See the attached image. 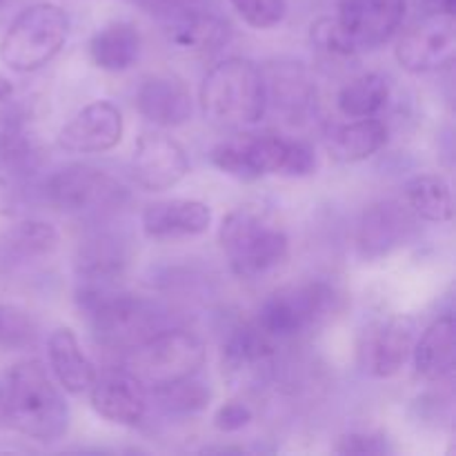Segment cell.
Listing matches in <instances>:
<instances>
[{
  "label": "cell",
  "instance_id": "1",
  "mask_svg": "<svg viewBox=\"0 0 456 456\" xmlns=\"http://www.w3.org/2000/svg\"><path fill=\"white\" fill-rule=\"evenodd\" d=\"M0 417L22 436L53 444L67 435L69 405L40 361H22L4 377Z\"/></svg>",
  "mask_w": 456,
  "mask_h": 456
},
{
  "label": "cell",
  "instance_id": "2",
  "mask_svg": "<svg viewBox=\"0 0 456 456\" xmlns=\"http://www.w3.org/2000/svg\"><path fill=\"white\" fill-rule=\"evenodd\" d=\"M199 101L205 118L236 129L261 123L270 105L263 71L239 56L216 62L205 74Z\"/></svg>",
  "mask_w": 456,
  "mask_h": 456
},
{
  "label": "cell",
  "instance_id": "3",
  "mask_svg": "<svg viewBox=\"0 0 456 456\" xmlns=\"http://www.w3.org/2000/svg\"><path fill=\"white\" fill-rule=\"evenodd\" d=\"M218 243L239 279H261L285 263L289 239L276 223L254 208H236L218 227Z\"/></svg>",
  "mask_w": 456,
  "mask_h": 456
},
{
  "label": "cell",
  "instance_id": "4",
  "mask_svg": "<svg viewBox=\"0 0 456 456\" xmlns=\"http://www.w3.org/2000/svg\"><path fill=\"white\" fill-rule=\"evenodd\" d=\"M69 36V16L53 3L22 9L0 40V61L18 74L40 69L61 53Z\"/></svg>",
  "mask_w": 456,
  "mask_h": 456
},
{
  "label": "cell",
  "instance_id": "5",
  "mask_svg": "<svg viewBox=\"0 0 456 456\" xmlns=\"http://www.w3.org/2000/svg\"><path fill=\"white\" fill-rule=\"evenodd\" d=\"M127 354L125 370L132 372L147 392L196 377L205 363L203 341L187 330L163 328Z\"/></svg>",
  "mask_w": 456,
  "mask_h": 456
},
{
  "label": "cell",
  "instance_id": "6",
  "mask_svg": "<svg viewBox=\"0 0 456 456\" xmlns=\"http://www.w3.org/2000/svg\"><path fill=\"white\" fill-rule=\"evenodd\" d=\"M334 305V289L323 281H307L274 289L258 307L254 323L274 341L292 338L319 323Z\"/></svg>",
  "mask_w": 456,
  "mask_h": 456
},
{
  "label": "cell",
  "instance_id": "7",
  "mask_svg": "<svg viewBox=\"0 0 456 456\" xmlns=\"http://www.w3.org/2000/svg\"><path fill=\"white\" fill-rule=\"evenodd\" d=\"M94 341L101 347L129 352L163 330V316L151 303L114 292L87 312Z\"/></svg>",
  "mask_w": 456,
  "mask_h": 456
},
{
  "label": "cell",
  "instance_id": "8",
  "mask_svg": "<svg viewBox=\"0 0 456 456\" xmlns=\"http://www.w3.org/2000/svg\"><path fill=\"white\" fill-rule=\"evenodd\" d=\"M45 196L62 214H98L120 208L127 200V190L102 169L74 163L47 178Z\"/></svg>",
  "mask_w": 456,
  "mask_h": 456
},
{
  "label": "cell",
  "instance_id": "9",
  "mask_svg": "<svg viewBox=\"0 0 456 456\" xmlns=\"http://www.w3.org/2000/svg\"><path fill=\"white\" fill-rule=\"evenodd\" d=\"M221 368L234 390H261L276 368V341L256 323L240 325L223 343Z\"/></svg>",
  "mask_w": 456,
  "mask_h": 456
},
{
  "label": "cell",
  "instance_id": "10",
  "mask_svg": "<svg viewBox=\"0 0 456 456\" xmlns=\"http://www.w3.org/2000/svg\"><path fill=\"white\" fill-rule=\"evenodd\" d=\"M417 325L410 316H387L365 325L356 343V356L363 374L372 379H392L412 356Z\"/></svg>",
  "mask_w": 456,
  "mask_h": 456
},
{
  "label": "cell",
  "instance_id": "11",
  "mask_svg": "<svg viewBox=\"0 0 456 456\" xmlns=\"http://www.w3.org/2000/svg\"><path fill=\"white\" fill-rule=\"evenodd\" d=\"M395 56L410 74H432L452 65L456 56L454 16L428 13V18L401 36Z\"/></svg>",
  "mask_w": 456,
  "mask_h": 456
},
{
  "label": "cell",
  "instance_id": "12",
  "mask_svg": "<svg viewBox=\"0 0 456 456\" xmlns=\"http://www.w3.org/2000/svg\"><path fill=\"white\" fill-rule=\"evenodd\" d=\"M132 174L145 191L172 190L190 174V159L176 138L147 132L134 145Z\"/></svg>",
  "mask_w": 456,
  "mask_h": 456
},
{
  "label": "cell",
  "instance_id": "13",
  "mask_svg": "<svg viewBox=\"0 0 456 456\" xmlns=\"http://www.w3.org/2000/svg\"><path fill=\"white\" fill-rule=\"evenodd\" d=\"M405 12L408 0H341L337 20L363 52L386 45L403 25Z\"/></svg>",
  "mask_w": 456,
  "mask_h": 456
},
{
  "label": "cell",
  "instance_id": "14",
  "mask_svg": "<svg viewBox=\"0 0 456 456\" xmlns=\"http://www.w3.org/2000/svg\"><path fill=\"white\" fill-rule=\"evenodd\" d=\"M414 214L401 200H379L370 205L356 227V248L365 261L383 258L399 249L414 234Z\"/></svg>",
  "mask_w": 456,
  "mask_h": 456
},
{
  "label": "cell",
  "instance_id": "15",
  "mask_svg": "<svg viewBox=\"0 0 456 456\" xmlns=\"http://www.w3.org/2000/svg\"><path fill=\"white\" fill-rule=\"evenodd\" d=\"M123 114L110 101L85 105L58 134V145L69 154H102L123 141Z\"/></svg>",
  "mask_w": 456,
  "mask_h": 456
},
{
  "label": "cell",
  "instance_id": "16",
  "mask_svg": "<svg viewBox=\"0 0 456 456\" xmlns=\"http://www.w3.org/2000/svg\"><path fill=\"white\" fill-rule=\"evenodd\" d=\"M89 401L96 414L116 426L134 428L147 414V387L125 368L96 374L89 387Z\"/></svg>",
  "mask_w": 456,
  "mask_h": 456
},
{
  "label": "cell",
  "instance_id": "17",
  "mask_svg": "<svg viewBox=\"0 0 456 456\" xmlns=\"http://www.w3.org/2000/svg\"><path fill=\"white\" fill-rule=\"evenodd\" d=\"M212 225V209L203 200L172 199L147 205L142 232L151 240H176L200 236Z\"/></svg>",
  "mask_w": 456,
  "mask_h": 456
},
{
  "label": "cell",
  "instance_id": "18",
  "mask_svg": "<svg viewBox=\"0 0 456 456\" xmlns=\"http://www.w3.org/2000/svg\"><path fill=\"white\" fill-rule=\"evenodd\" d=\"M136 110L156 127L174 129L191 118L194 101L190 87L176 76H150L136 92Z\"/></svg>",
  "mask_w": 456,
  "mask_h": 456
},
{
  "label": "cell",
  "instance_id": "19",
  "mask_svg": "<svg viewBox=\"0 0 456 456\" xmlns=\"http://www.w3.org/2000/svg\"><path fill=\"white\" fill-rule=\"evenodd\" d=\"M167 38L183 52L212 53L225 47L232 38V27L216 13L199 12L196 7L181 9L167 25Z\"/></svg>",
  "mask_w": 456,
  "mask_h": 456
},
{
  "label": "cell",
  "instance_id": "20",
  "mask_svg": "<svg viewBox=\"0 0 456 456\" xmlns=\"http://www.w3.org/2000/svg\"><path fill=\"white\" fill-rule=\"evenodd\" d=\"M454 316L444 314L432 321L412 347L414 372L423 381H444L454 372L456 343Z\"/></svg>",
  "mask_w": 456,
  "mask_h": 456
},
{
  "label": "cell",
  "instance_id": "21",
  "mask_svg": "<svg viewBox=\"0 0 456 456\" xmlns=\"http://www.w3.org/2000/svg\"><path fill=\"white\" fill-rule=\"evenodd\" d=\"M47 354L52 372L58 386L69 395H85L96 379V365L89 361L76 338L74 330L58 328L47 343Z\"/></svg>",
  "mask_w": 456,
  "mask_h": 456
},
{
  "label": "cell",
  "instance_id": "22",
  "mask_svg": "<svg viewBox=\"0 0 456 456\" xmlns=\"http://www.w3.org/2000/svg\"><path fill=\"white\" fill-rule=\"evenodd\" d=\"M387 141H390L387 125L374 116H368V118H352L350 123L334 127L328 138V150L341 163H361L381 151Z\"/></svg>",
  "mask_w": 456,
  "mask_h": 456
},
{
  "label": "cell",
  "instance_id": "23",
  "mask_svg": "<svg viewBox=\"0 0 456 456\" xmlns=\"http://www.w3.org/2000/svg\"><path fill=\"white\" fill-rule=\"evenodd\" d=\"M141 53V34L127 20L107 22L89 40V58L102 71H127Z\"/></svg>",
  "mask_w": 456,
  "mask_h": 456
},
{
  "label": "cell",
  "instance_id": "24",
  "mask_svg": "<svg viewBox=\"0 0 456 456\" xmlns=\"http://www.w3.org/2000/svg\"><path fill=\"white\" fill-rule=\"evenodd\" d=\"M405 203L428 223H450L454 216L452 187L439 174H419L405 183Z\"/></svg>",
  "mask_w": 456,
  "mask_h": 456
},
{
  "label": "cell",
  "instance_id": "25",
  "mask_svg": "<svg viewBox=\"0 0 456 456\" xmlns=\"http://www.w3.org/2000/svg\"><path fill=\"white\" fill-rule=\"evenodd\" d=\"M390 98V83L386 76L370 71L352 78L337 94V107L346 118H368L377 116Z\"/></svg>",
  "mask_w": 456,
  "mask_h": 456
},
{
  "label": "cell",
  "instance_id": "26",
  "mask_svg": "<svg viewBox=\"0 0 456 456\" xmlns=\"http://www.w3.org/2000/svg\"><path fill=\"white\" fill-rule=\"evenodd\" d=\"M38 165V150L27 136L20 120L4 118L0 123V178L7 183L20 181Z\"/></svg>",
  "mask_w": 456,
  "mask_h": 456
},
{
  "label": "cell",
  "instance_id": "27",
  "mask_svg": "<svg viewBox=\"0 0 456 456\" xmlns=\"http://www.w3.org/2000/svg\"><path fill=\"white\" fill-rule=\"evenodd\" d=\"M58 243H61V234L47 221H20L3 236L4 252L22 261L49 256L56 252Z\"/></svg>",
  "mask_w": 456,
  "mask_h": 456
},
{
  "label": "cell",
  "instance_id": "28",
  "mask_svg": "<svg viewBox=\"0 0 456 456\" xmlns=\"http://www.w3.org/2000/svg\"><path fill=\"white\" fill-rule=\"evenodd\" d=\"M151 395L172 414H196L208 408L209 403V390L205 387V383L196 381V377L172 383L160 390H151Z\"/></svg>",
  "mask_w": 456,
  "mask_h": 456
},
{
  "label": "cell",
  "instance_id": "29",
  "mask_svg": "<svg viewBox=\"0 0 456 456\" xmlns=\"http://www.w3.org/2000/svg\"><path fill=\"white\" fill-rule=\"evenodd\" d=\"M310 40L319 52L328 53V56L347 58L359 53L354 40L347 36V31L338 25L337 18L323 16L319 20L312 22L310 27Z\"/></svg>",
  "mask_w": 456,
  "mask_h": 456
},
{
  "label": "cell",
  "instance_id": "30",
  "mask_svg": "<svg viewBox=\"0 0 456 456\" xmlns=\"http://www.w3.org/2000/svg\"><path fill=\"white\" fill-rule=\"evenodd\" d=\"M230 3L254 29H272L288 16V0H230Z\"/></svg>",
  "mask_w": 456,
  "mask_h": 456
},
{
  "label": "cell",
  "instance_id": "31",
  "mask_svg": "<svg viewBox=\"0 0 456 456\" xmlns=\"http://www.w3.org/2000/svg\"><path fill=\"white\" fill-rule=\"evenodd\" d=\"M36 323L27 312L12 305H0V346L3 347H25L34 343Z\"/></svg>",
  "mask_w": 456,
  "mask_h": 456
},
{
  "label": "cell",
  "instance_id": "32",
  "mask_svg": "<svg viewBox=\"0 0 456 456\" xmlns=\"http://www.w3.org/2000/svg\"><path fill=\"white\" fill-rule=\"evenodd\" d=\"M337 454H359V456H383L392 454L395 448L390 445L386 435L381 432H350L338 436L334 445Z\"/></svg>",
  "mask_w": 456,
  "mask_h": 456
},
{
  "label": "cell",
  "instance_id": "33",
  "mask_svg": "<svg viewBox=\"0 0 456 456\" xmlns=\"http://www.w3.org/2000/svg\"><path fill=\"white\" fill-rule=\"evenodd\" d=\"M254 414L249 410L248 403L243 401H227L214 414V426L218 432H239L243 428H248L252 423Z\"/></svg>",
  "mask_w": 456,
  "mask_h": 456
},
{
  "label": "cell",
  "instance_id": "34",
  "mask_svg": "<svg viewBox=\"0 0 456 456\" xmlns=\"http://www.w3.org/2000/svg\"><path fill=\"white\" fill-rule=\"evenodd\" d=\"M314 169H316V154H314V150H312L310 142L292 138L288 160H285L283 176L303 178V176H310V174H314Z\"/></svg>",
  "mask_w": 456,
  "mask_h": 456
},
{
  "label": "cell",
  "instance_id": "35",
  "mask_svg": "<svg viewBox=\"0 0 456 456\" xmlns=\"http://www.w3.org/2000/svg\"><path fill=\"white\" fill-rule=\"evenodd\" d=\"M428 13H441V16H454L456 0H421Z\"/></svg>",
  "mask_w": 456,
  "mask_h": 456
},
{
  "label": "cell",
  "instance_id": "36",
  "mask_svg": "<svg viewBox=\"0 0 456 456\" xmlns=\"http://www.w3.org/2000/svg\"><path fill=\"white\" fill-rule=\"evenodd\" d=\"M160 3H163L165 7H172L174 12H181V9L196 7V4L203 3V0H160Z\"/></svg>",
  "mask_w": 456,
  "mask_h": 456
},
{
  "label": "cell",
  "instance_id": "37",
  "mask_svg": "<svg viewBox=\"0 0 456 456\" xmlns=\"http://www.w3.org/2000/svg\"><path fill=\"white\" fill-rule=\"evenodd\" d=\"M12 94H13V85L9 83L4 76H0V102L7 101V98H12Z\"/></svg>",
  "mask_w": 456,
  "mask_h": 456
},
{
  "label": "cell",
  "instance_id": "38",
  "mask_svg": "<svg viewBox=\"0 0 456 456\" xmlns=\"http://www.w3.org/2000/svg\"><path fill=\"white\" fill-rule=\"evenodd\" d=\"M203 452H243V448H205Z\"/></svg>",
  "mask_w": 456,
  "mask_h": 456
},
{
  "label": "cell",
  "instance_id": "39",
  "mask_svg": "<svg viewBox=\"0 0 456 456\" xmlns=\"http://www.w3.org/2000/svg\"><path fill=\"white\" fill-rule=\"evenodd\" d=\"M3 4H4V0H0V7H3Z\"/></svg>",
  "mask_w": 456,
  "mask_h": 456
}]
</instances>
